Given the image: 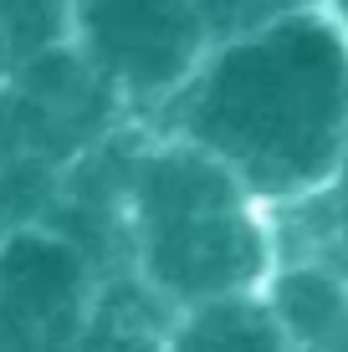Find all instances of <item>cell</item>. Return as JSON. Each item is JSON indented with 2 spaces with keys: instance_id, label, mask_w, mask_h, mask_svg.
<instances>
[{
  "instance_id": "cell-1",
  "label": "cell",
  "mask_w": 348,
  "mask_h": 352,
  "mask_svg": "<svg viewBox=\"0 0 348 352\" xmlns=\"http://www.w3.org/2000/svg\"><path fill=\"white\" fill-rule=\"evenodd\" d=\"M164 133L221 159L267 210L333 189L348 148V21L333 6L215 41Z\"/></svg>"
},
{
  "instance_id": "cell-2",
  "label": "cell",
  "mask_w": 348,
  "mask_h": 352,
  "mask_svg": "<svg viewBox=\"0 0 348 352\" xmlns=\"http://www.w3.org/2000/svg\"><path fill=\"white\" fill-rule=\"evenodd\" d=\"M128 245L139 281L174 311L261 291L282 265L267 204L221 159L170 133L128 159Z\"/></svg>"
},
{
  "instance_id": "cell-3",
  "label": "cell",
  "mask_w": 348,
  "mask_h": 352,
  "mask_svg": "<svg viewBox=\"0 0 348 352\" xmlns=\"http://www.w3.org/2000/svg\"><path fill=\"white\" fill-rule=\"evenodd\" d=\"M72 41L123 107H164L215 46L195 0H77Z\"/></svg>"
},
{
  "instance_id": "cell-4",
  "label": "cell",
  "mask_w": 348,
  "mask_h": 352,
  "mask_svg": "<svg viewBox=\"0 0 348 352\" xmlns=\"http://www.w3.org/2000/svg\"><path fill=\"white\" fill-rule=\"evenodd\" d=\"M108 276L52 225L0 235V352H67L98 311Z\"/></svg>"
},
{
  "instance_id": "cell-5",
  "label": "cell",
  "mask_w": 348,
  "mask_h": 352,
  "mask_svg": "<svg viewBox=\"0 0 348 352\" xmlns=\"http://www.w3.org/2000/svg\"><path fill=\"white\" fill-rule=\"evenodd\" d=\"M261 291L297 352H348V271L323 261H282Z\"/></svg>"
},
{
  "instance_id": "cell-6",
  "label": "cell",
  "mask_w": 348,
  "mask_h": 352,
  "mask_svg": "<svg viewBox=\"0 0 348 352\" xmlns=\"http://www.w3.org/2000/svg\"><path fill=\"white\" fill-rule=\"evenodd\" d=\"M277 311H272L267 291H236V296L195 301V307L174 311L164 352H287Z\"/></svg>"
},
{
  "instance_id": "cell-7",
  "label": "cell",
  "mask_w": 348,
  "mask_h": 352,
  "mask_svg": "<svg viewBox=\"0 0 348 352\" xmlns=\"http://www.w3.org/2000/svg\"><path fill=\"white\" fill-rule=\"evenodd\" d=\"M170 322H174V307H164L139 281V271H118L103 281L98 311L67 352H164Z\"/></svg>"
},
{
  "instance_id": "cell-8",
  "label": "cell",
  "mask_w": 348,
  "mask_h": 352,
  "mask_svg": "<svg viewBox=\"0 0 348 352\" xmlns=\"http://www.w3.org/2000/svg\"><path fill=\"white\" fill-rule=\"evenodd\" d=\"M77 0H0V82L21 62L72 41Z\"/></svg>"
},
{
  "instance_id": "cell-9",
  "label": "cell",
  "mask_w": 348,
  "mask_h": 352,
  "mask_svg": "<svg viewBox=\"0 0 348 352\" xmlns=\"http://www.w3.org/2000/svg\"><path fill=\"white\" fill-rule=\"evenodd\" d=\"M200 16H205L210 41H236V36H251L261 26H277L287 16H303V10H318L328 0H195Z\"/></svg>"
},
{
  "instance_id": "cell-10",
  "label": "cell",
  "mask_w": 348,
  "mask_h": 352,
  "mask_svg": "<svg viewBox=\"0 0 348 352\" xmlns=\"http://www.w3.org/2000/svg\"><path fill=\"white\" fill-rule=\"evenodd\" d=\"M328 6H333V10H338V16L348 21V0H328Z\"/></svg>"
},
{
  "instance_id": "cell-11",
  "label": "cell",
  "mask_w": 348,
  "mask_h": 352,
  "mask_svg": "<svg viewBox=\"0 0 348 352\" xmlns=\"http://www.w3.org/2000/svg\"><path fill=\"white\" fill-rule=\"evenodd\" d=\"M287 352H297V347H287Z\"/></svg>"
}]
</instances>
